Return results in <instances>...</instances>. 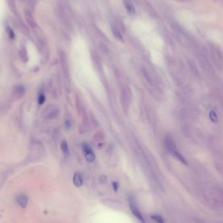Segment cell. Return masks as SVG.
<instances>
[{
	"label": "cell",
	"instance_id": "3957f363",
	"mask_svg": "<svg viewBox=\"0 0 223 223\" xmlns=\"http://www.w3.org/2000/svg\"><path fill=\"white\" fill-rule=\"evenodd\" d=\"M16 201L20 207H21L22 209H25L27 207V205H28V196L24 194H21L16 197Z\"/></svg>",
	"mask_w": 223,
	"mask_h": 223
},
{
	"label": "cell",
	"instance_id": "9a60e30c",
	"mask_svg": "<svg viewBox=\"0 0 223 223\" xmlns=\"http://www.w3.org/2000/svg\"><path fill=\"white\" fill-rule=\"evenodd\" d=\"M44 101H45V96H44L43 94H40L38 98V102L40 105H43Z\"/></svg>",
	"mask_w": 223,
	"mask_h": 223
},
{
	"label": "cell",
	"instance_id": "8fae6325",
	"mask_svg": "<svg viewBox=\"0 0 223 223\" xmlns=\"http://www.w3.org/2000/svg\"><path fill=\"white\" fill-rule=\"evenodd\" d=\"M61 148L62 151H63V152L65 154H68L69 153V147H68L67 143V142L65 141H63V142H61Z\"/></svg>",
	"mask_w": 223,
	"mask_h": 223
},
{
	"label": "cell",
	"instance_id": "7c38bea8",
	"mask_svg": "<svg viewBox=\"0 0 223 223\" xmlns=\"http://www.w3.org/2000/svg\"><path fill=\"white\" fill-rule=\"evenodd\" d=\"M6 31H7V33L9 37L11 39H14L15 38V34L14 32H13V30L10 28V27H9V26L7 27Z\"/></svg>",
	"mask_w": 223,
	"mask_h": 223
},
{
	"label": "cell",
	"instance_id": "6da1fadb",
	"mask_svg": "<svg viewBox=\"0 0 223 223\" xmlns=\"http://www.w3.org/2000/svg\"><path fill=\"white\" fill-rule=\"evenodd\" d=\"M127 200L129 208H130V210L132 215L135 216V217H136L141 223H145L144 217L142 215L139 208H138L137 206V202L135 197L132 195H130L128 197Z\"/></svg>",
	"mask_w": 223,
	"mask_h": 223
},
{
	"label": "cell",
	"instance_id": "52a82bcc",
	"mask_svg": "<svg viewBox=\"0 0 223 223\" xmlns=\"http://www.w3.org/2000/svg\"><path fill=\"white\" fill-rule=\"evenodd\" d=\"M7 3L10 11L13 13V14L16 15L18 14V12L15 0H7Z\"/></svg>",
	"mask_w": 223,
	"mask_h": 223
},
{
	"label": "cell",
	"instance_id": "5bb4252c",
	"mask_svg": "<svg viewBox=\"0 0 223 223\" xmlns=\"http://www.w3.org/2000/svg\"><path fill=\"white\" fill-rule=\"evenodd\" d=\"M209 115H210V118H211V119L212 120L213 122H215V123L217 122L218 118H217V115H216L215 112L211 111L210 112V114H209Z\"/></svg>",
	"mask_w": 223,
	"mask_h": 223
},
{
	"label": "cell",
	"instance_id": "4fadbf2b",
	"mask_svg": "<svg viewBox=\"0 0 223 223\" xmlns=\"http://www.w3.org/2000/svg\"><path fill=\"white\" fill-rule=\"evenodd\" d=\"M95 31H96L98 35H99V36H100L102 39H105V40H108V38H107V37L106 36L105 34L103 32H102V30H101L99 28H97V27H95Z\"/></svg>",
	"mask_w": 223,
	"mask_h": 223
},
{
	"label": "cell",
	"instance_id": "7a4b0ae2",
	"mask_svg": "<svg viewBox=\"0 0 223 223\" xmlns=\"http://www.w3.org/2000/svg\"><path fill=\"white\" fill-rule=\"evenodd\" d=\"M165 145H166V149L168 150L169 152L171 154H172L174 157H176L177 159H179L181 163H183L185 164H187V163L184 159V157L179 153V151L177 150L176 146L175 145V143L173 142L172 139L170 137H167L165 139Z\"/></svg>",
	"mask_w": 223,
	"mask_h": 223
},
{
	"label": "cell",
	"instance_id": "ba28073f",
	"mask_svg": "<svg viewBox=\"0 0 223 223\" xmlns=\"http://www.w3.org/2000/svg\"><path fill=\"white\" fill-rule=\"evenodd\" d=\"M115 26H116L117 28L121 31V32H125V30H126V28H125V26L124 23L123 22V21L122 20L120 19H115V23H114Z\"/></svg>",
	"mask_w": 223,
	"mask_h": 223
},
{
	"label": "cell",
	"instance_id": "ac0fdd59",
	"mask_svg": "<svg viewBox=\"0 0 223 223\" xmlns=\"http://www.w3.org/2000/svg\"><path fill=\"white\" fill-rule=\"evenodd\" d=\"M65 126L67 127V129H69L70 128L71 126V122L69 119H67L65 122Z\"/></svg>",
	"mask_w": 223,
	"mask_h": 223
},
{
	"label": "cell",
	"instance_id": "d6986e66",
	"mask_svg": "<svg viewBox=\"0 0 223 223\" xmlns=\"http://www.w3.org/2000/svg\"><path fill=\"white\" fill-rule=\"evenodd\" d=\"M22 1H23V0H22Z\"/></svg>",
	"mask_w": 223,
	"mask_h": 223
},
{
	"label": "cell",
	"instance_id": "e0dca14e",
	"mask_svg": "<svg viewBox=\"0 0 223 223\" xmlns=\"http://www.w3.org/2000/svg\"><path fill=\"white\" fill-rule=\"evenodd\" d=\"M112 188H113L114 192H117L118 190L119 184H118V182L113 181L112 183Z\"/></svg>",
	"mask_w": 223,
	"mask_h": 223
},
{
	"label": "cell",
	"instance_id": "277c9868",
	"mask_svg": "<svg viewBox=\"0 0 223 223\" xmlns=\"http://www.w3.org/2000/svg\"><path fill=\"white\" fill-rule=\"evenodd\" d=\"M123 4L127 12L129 15H135L136 14V9L132 0H123Z\"/></svg>",
	"mask_w": 223,
	"mask_h": 223
},
{
	"label": "cell",
	"instance_id": "30bf717a",
	"mask_svg": "<svg viewBox=\"0 0 223 223\" xmlns=\"http://www.w3.org/2000/svg\"><path fill=\"white\" fill-rule=\"evenodd\" d=\"M151 218L156 223H164V220L162 216L159 215H151Z\"/></svg>",
	"mask_w": 223,
	"mask_h": 223
},
{
	"label": "cell",
	"instance_id": "2e32d148",
	"mask_svg": "<svg viewBox=\"0 0 223 223\" xmlns=\"http://www.w3.org/2000/svg\"><path fill=\"white\" fill-rule=\"evenodd\" d=\"M99 182L102 184H105L107 182V177L105 175H102L99 177Z\"/></svg>",
	"mask_w": 223,
	"mask_h": 223
},
{
	"label": "cell",
	"instance_id": "5b68a950",
	"mask_svg": "<svg viewBox=\"0 0 223 223\" xmlns=\"http://www.w3.org/2000/svg\"><path fill=\"white\" fill-rule=\"evenodd\" d=\"M110 28L114 36L119 41H123V37L121 31H120L114 23H112L110 24Z\"/></svg>",
	"mask_w": 223,
	"mask_h": 223
},
{
	"label": "cell",
	"instance_id": "9c48e42d",
	"mask_svg": "<svg viewBox=\"0 0 223 223\" xmlns=\"http://www.w3.org/2000/svg\"><path fill=\"white\" fill-rule=\"evenodd\" d=\"M85 157L88 162H93L95 160V156L93 151H89V152L85 153Z\"/></svg>",
	"mask_w": 223,
	"mask_h": 223
},
{
	"label": "cell",
	"instance_id": "8992f818",
	"mask_svg": "<svg viewBox=\"0 0 223 223\" xmlns=\"http://www.w3.org/2000/svg\"><path fill=\"white\" fill-rule=\"evenodd\" d=\"M73 184L74 185L77 187H81L83 184V179L81 173L79 172H77L74 173V177H73Z\"/></svg>",
	"mask_w": 223,
	"mask_h": 223
}]
</instances>
